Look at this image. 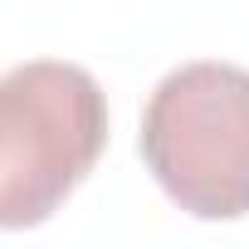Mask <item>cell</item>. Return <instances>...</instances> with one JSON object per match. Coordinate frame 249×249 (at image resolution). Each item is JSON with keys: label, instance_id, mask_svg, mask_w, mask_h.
I'll list each match as a JSON object with an SVG mask.
<instances>
[{"label": "cell", "instance_id": "cell-1", "mask_svg": "<svg viewBox=\"0 0 249 249\" xmlns=\"http://www.w3.org/2000/svg\"><path fill=\"white\" fill-rule=\"evenodd\" d=\"M107 147V98L64 59L0 73V230L44 225Z\"/></svg>", "mask_w": 249, "mask_h": 249}, {"label": "cell", "instance_id": "cell-2", "mask_svg": "<svg viewBox=\"0 0 249 249\" xmlns=\"http://www.w3.org/2000/svg\"><path fill=\"white\" fill-rule=\"evenodd\" d=\"M142 161L186 215H249V69L220 59L171 69L142 112Z\"/></svg>", "mask_w": 249, "mask_h": 249}]
</instances>
